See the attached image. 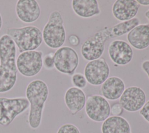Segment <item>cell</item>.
Returning <instances> with one entry per match:
<instances>
[{"instance_id": "cell-1", "label": "cell", "mask_w": 149, "mask_h": 133, "mask_svg": "<svg viewBox=\"0 0 149 133\" xmlns=\"http://www.w3.org/2000/svg\"><path fill=\"white\" fill-rule=\"evenodd\" d=\"M140 24L137 18L121 22L111 27H105L88 37L81 45V53L83 57L88 61L101 57L104 50L105 42L110 39L121 36L129 32Z\"/></svg>"}, {"instance_id": "cell-2", "label": "cell", "mask_w": 149, "mask_h": 133, "mask_svg": "<svg viewBox=\"0 0 149 133\" xmlns=\"http://www.w3.org/2000/svg\"><path fill=\"white\" fill-rule=\"evenodd\" d=\"M16 46L6 34L0 37V93L10 91L17 80Z\"/></svg>"}, {"instance_id": "cell-3", "label": "cell", "mask_w": 149, "mask_h": 133, "mask_svg": "<svg viewBox=\"0 0 149 133\" xmlns=\"http://www.w3.org/2000/svg\"><path fill=\"white\" fill-rule=\"evenodd\" d=\"M49 90L42 80L30 81L26 88V98L29 102L28 123L32 129H37L41 122L45 103L48 98Z\"/></svg>"}, {"instance_id": "cell-4", "label": "cell", "mask_w": 149, "mask_h": 133, "mask_svg": "<svg viewBox=\"0 0 149 133\" xmlns=\"http://www.w3.org/2000/svg\"><path fill=\"white\" fill-rule=\"evenodd\" d=\"M6 34L13 40L20 53L35 50L43 41L42 32L36 26L9 28Z\"/></svg>"}, {"instance_id": "cell-5", "label": "cell", "mask_w": 149, "mask_h": 133, "mask_svg": "<svg viewBox=\"0 0 149 133\" xmlns=\"http://www.w3.org/2000/svg\"><path fill=\"white\" fill-rule=\"evenodd\" d=\"M42 40L51 49H59L66 40L63 20L59 11H54L49 15L47 22L42 31Z\"/></svg>"}, {"instance_id": "cell-6", "label": "cell", "mask_w": 149, "mask_h": 133, "mask_svg": "<svg viewBox=\"0 0 149 133\" xmlns=\"http://www.w3.org/2000/svg\"><path fill=\"white\" fill-rule=\"evenodd\" d=\"M29 107V102L26 97H0V125L8 126Z\"/></svg>"}, {"instance_id": "cell-7", "label": "cell", "mask_w": 149, "mask_h": 133, "mask_svg": "<svg viewBox=\"0 0 149 133\" xmlns=\"http://www.w3.org/2000/svg\"><path fill=\"white\" fill-rule=\"evenodd\" d=\"M43 53L40 50H31L20 53L16 59L18 71L24 77L36 76L41 71Z\"/></svg>"}, {"instance_id": "cell-8", "label": "cell", "mask_w": 149, "mask_h": 133, "mask_svg": "<svg viewBox=\"0 0 149 133\" xmlns=\"http://www.w3.org/2000/svg\"><path fill=\"white\" fill-rule=\"evenodd\" d=\"M54 67L60 73L68 75L74 74L78 67L79 57L74 49L62 46L54 54Z\"/></svg>"}, {"instance_id": "cell-9", "label": "cell", "mask_w": 149, "mask_h": 133, "mask_svg": "<svg viewBox=\"0 0 149 133\" xmlns=\"http://www.w3.org/2000/svg\"><path fill=\"white\" fill-rule=\"evenodd\" d=\"M84 107L87 117L95 122H103L111 114L109 102L101 95L94 94L88 96Z\"/></svg>"}, {"instance_id": "cell-10", "label": "cell", "mask_w": 149, "mask_h": 133, "mask_svg": "<svg viewBox=\"0 0 149 133\" xmlns=\"http://www.w3.org/2000/svg\"><path fill=\"white\" fill-rule=\"evenodd\" d=\"M110 69L104 58L89 61L85 66L84 76L89 84L93 86L101 85L109 77Z\"/></svg>"}, {"instance_id": "cell-11", "label": "cell", "mask_w": 149, "mask_h": 133, "mask_svg": "<svg viewBox=\"0 0 149 133\" xmlns=\"http://www.w3.org/2000/svg\"><path fill=\"white\" fill-rule=\"evenodd\" d=\"M146 102L144 91L137 86H130L125 88L119 100L123 109L129 112L140 111Z\"/></svg>"}, {"instance_id": "cell-12", "label": "cell", "mask_w": 149, "mask_h": 133, "mask_svg": "<svg viewBox=\"0 0 149 133\" xmlns=\"http://www.w3.org/2000/svg\"><path fill=\"white\" fill-rule=\"evenodd\" d=\"M108 52L111 60L116 64L124 66L132 60L133 52L130 45L122 40H115L108 46Z\"/></svg>"}, {"instance_id": "cell-13", "label": "cell", "mask_w": 149, "mask_h": 133, "mask_svg": "<svg viewBox=\"0 0 149 133\" xmlns=\"http://www.w3.org/2000/svg\"><path fill=\"white\" fill-rule=\"evenodd\" d=\"M15 11L19 19L26 23L36 21L41 13L38 3L35 0H19L16 2Z\"/></svg>"}, {"instance_id": "cell-14", "label": "cell", "mask_w": 149, "mask_h": 133, "mask_svg": "<svg viewBox=\"0 0 149 133\" xmlns=\"http://www.w3.org/2000/svg\"><path fill=\"white\" fill-rule=\"evenodd\" d=\"M139 7L140 5L135 0H117L112 5V12L116 19L126 22L136 16Z\"/></svg>"}, {"instance_id": "cell-15", "label": "cell", "mask_w": 149, "mask_h": 133, "mask_svg": "<svg viewBox=\"0 0 149 133\" xmlns=\"http://www.w3.org/2000/svg\"><path fill=\"white\" fill-rule=\"evenodd\" d=\"M64 101L72 115H74L85 107L86 97L82 89L76 87H69L65 92Z\"/></svg>"}, {"instance_id": "cell-16", "label": "cell", "mask_w": 149, "mask_h": 133, "mask_svg": "<svg viewBox=\"0 0 149 133\" xmlns=\"http://www.w3.org/2000/svg\"><path fill=\"white\" fill-rule=\"evenodd\" d=\"M130 45L137 50H143L149 46V24H139L127 33Z\"/></svg>"}, {"instance_id": "cell-17", "label": "cell", "mask_w": 149, "mask_h": 133, "mask_svg": "<svg viewBox=\"0 0 149 133\" xmlns=\"http://www.w3.org/2000/svg\"><path fill=\"white\" fill-rule=\"evenodd\" d=\"M125 89L122 79L116 76L108 77L101 86L100 91L105 99L114 101L119 99Z\"/></svg>"}, {"instance_id": "cell-18", "label": "cell", "mask_w": 149, "mask_h": 133, "mask_svg": "<svg viewBox=\"0 0 149 133\" xmlns=\"http://www.w3.org/2000/svg\"><path fill=\"white\" fill-rule=\"evenodd\" d=\"M72 7L77 16L83 18H91L101 12L97 0H73Z\"/></svg>"}, {"instance_id": "cell-19", "label": "cell", "mask_w": 149, "mask_h": 133, "mask_svg": "<svg viewBox=\"0 0 149 133\" xmlns=\"http://www.w3.org/2000/svg\"><path fill=\"white\" fill-rule=\"evenodd\" d=\"M102 133H132L128 121L121 116H111L103 121Z\"/></svg>"}, {"instance_id": "cell-20", "label": "cell", "mask_w": 149, "mask_h": 133, "mask_svg": "<svg viewBox=\"0 0 149 133\" xmlns=\"http://www.w3.org/2000/svg\"><path fill=\"white\" fill-rule=\"evenodd\" d=\"M72 82L73 84L77 88L83 89L87 86V81L83 74L80 73H74L72 77Z\"/></svg>"}, {"instance_id": "cell-21", "label": "cell", "mask_w": 149, "mask_h": 133, "mask_svg": "<svg viewBox=\"0 0 149 133\" xmlns=\"http://www.w3.org/2000/svg\"><path fill=\"white\" fill-rule=\"evenodd\" d=\"M56 133H80L79 128L74 124L66 123L62 125Z\"/></svg>"}, {"instance_id": "cell-22", "label": "cell", "mask_w": 149, "mask_h": 133, "mask_svg": "<svg viewBox=\"0 0 149 133\" xmlns=\"http://www.w3.org/2000/svg\"><path fill=\"white\" fill-rule=\"evenodd\" d=\"M54 53H49L42 58V64L46 69H52L54 67Z\"/></svg>"}, {"instance_id": "cell-23", "label": "cell", "mask_w": 149, "mask_h": 133, "mask_svg": "<svg viewBox=\"0 0 149 133\" xmlns=\"http://www.w3.org/2000/svg\"><path fill=\"white\" fill-rule=\"evenodd\" d=\"M139 113L140 115L149 123V100L146 102L144 106L140 110Z\"/></svg>"}, {"instance_id": "cell-24", "label": "cell", "mask_w": 149, "mask_h": 133, "mask_svg": "<svg viewBox=\"0 0 149 133\" xmlns=\"http://www.w3.org/2000/svg\"><path fill=\"white\" fill-rule=\"evenodd\" d=\"M123 112V109L119 103H115L111 107V114L113 116H120Z\"/></svg>"}, {"instance_id": "cell-25", "label": "cell", "mask_w": 149, "mask_h": 133, "mask_svg": "<svg viewBox=\"0 0 149 133\" xmlns=\"http://www.w3.org/2000/svg\"><path fill=\"white\" fill-rule=\"evenodd\" d=\"M68 41L71 45L74 46H78L80 43L79 38L76 35H70L68 37Z\"/></svg>"}, {"instance_id": "cell-26", "label": "cell", "mask_w": 149, "mask_h": 133, "mask_svg": "<svg viewBox=\"0 0 149 133\" xmlns=\"http://www.w3.org/2000/svg\"><path fill=\"white\" fill-rule=\"evenodd\" d=\"M141 68L147 74L149 79V60H144L141 64Z\"/></svg>"}, {"instance_id": "cell-27", "label": "cell", "mask_w": 149, "mask_h": 133, "mask_svg": "<svg viewBox=\"0 0 149 133\" xmlns=\"http://www.w3.org/2000/svg\"><path fill=\"white\" fill-rule=\"evenodd\" d=\"M137 2L139 5H142L144 6L149 5V0H137Z\"/></svg>"}, {"instance_id": "cell-28", "label": "cell", "mask_w": 149, "mask_h": 133, "mask_svg": "<svg viewBox=\"0 0 149 133\" xmlns=\"http://www.w3.org/2000/svg\"><path fill=\"white\" fill-rule=\"evenodd\" d=\"M145 16L148 19L149 21V9L145 12Z\"/></svg>"}, {"instance_id": "cell-29", "label": "cell", "mask_w": 149, "mask_h": 133, "mask_svg": "<svg viewBox=\"0 0 149 133\" xmlns=\"http://www.w3.org/2000/svg\"><path fill=\"white\" fill-rule=\"evenodd\" d=\"M2 18L1 15L0 13V30L2 28Z\"/></svg>"}]
</instances>
